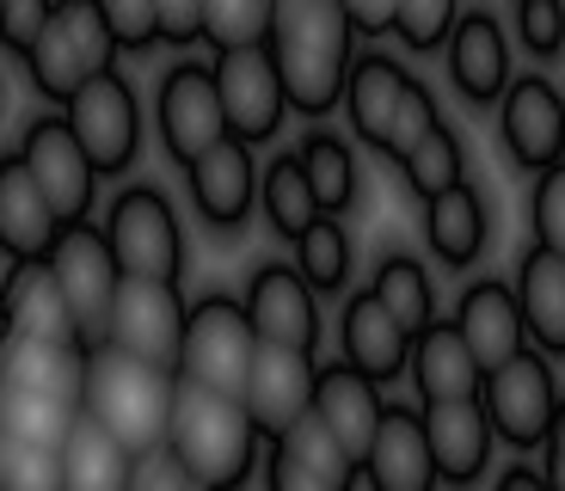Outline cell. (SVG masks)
<instances>
[{"instance_id":"1","label":"cell","mask_w":565,"mask_h":491,"mask_svg":"<svg viewBox=\"0 0 565 491\" xmlns=\"http://www.w3.org/2000/svg\"><path fill=\"white\" fill-rule=\"evenodd\" d=\"M351 13L339 0H270L265 50L282 74V98L301 117H326L351 74Z\"/></svg>"},{"instance_id":"2","label":"cell","mask_w":565,"mask_h":491,"mask_svg":"<svg viewBox=\"0 0 565 491\" xmlns=\"http://www.w3.org/2000/svg\"><path fill=\"white\" fill-rule=\"evenodd\" d=\"M258 442L265 436L253 430L246 406L234 393L198 387V381H172V412H167V449L184 473L210 491L246 485L258 461Z\"/></svg>"},{"instance_id":"3","label":"cell","mask_w":565,"mask_h":491,"mask_svg":"<svg viewBox=\"0 0 565 491\" xmlns=\"http://www.w3.org/2000/svg\"><path fill=\"white\" fill-rule=\"evenodd\" d=\"M172 381H179L172 369L129 356L99 338V344H86V363H81V412L99 418L129 455L160 449L167 442V412H172Z\"/></svg>"},{"instance_id":"4","label":"cell","mask_w":565,"mask_h":491,"mask_svg":"<svg viewBox=\"0 0 565 491\" xmlns=\"http://www.w3.org/2000/svg\"><path fill=\"white\" fill-rule=\"evenodd\" d=\"M117 56L124 50H117L111 25H105V13L93 0H56L25 50V74L50 105H62L81 81H93L99 68H117Z\"/></svg>"},{"instance_id":"5","label":"cell","mask_w":565,"mask_h":491,"mask_svg":"<svg viewBox=\"0 0 565 491\" xmlns=\"http://www.w3.org/2000/svg\"><path fill=\"white\" fill-rule=\"evenodd\" d=\"M253 351H258V338H253V320H246L241 301H234V295H203V301L184 308L179 363H172V375L241 399L246 369H253Z\"/></svg>"},{"instance_id":"6","label":"cell","mask_w":565,"mask_h":491,"mask_svg":"<svg viewBox=\"0 0 565 491\" xmlns=\"http://www.w3.org/2000/svg\"><path fill=\"white\" fill-rule=\"evenodd\" d=\"M56 111L68 117L74 141L86 148V160H93L99 179L136 167V154H141V98L117 68H99L93 81H81Z\"/></svg>"},{"instance_id":"7","label":"cell","mask_w":565,"mask_h":491,"mask_svg":"<svg viewBox=\"0 0 565 491\" xmlns=\"http://www.w3.org/2000/svg\"><path fill=\"white\" fill-rule=\"evenodd\" d=\"M105 239H111V258H117L124 277H167V282H179L184 234H179V215H172L167 191H154V184H129V191H117L111 210H105Z\"/></svg>"},{"instance_id":"8","label":"cell","mask_w":565,"mask_h":491,"mask_svg":"<svg viewBox=\"0 0 565 491\" xmlns=\"http://www.w3.org/2000/svg\"><path fill=\"white\" fill-rule=\"evenodd\" d=\"M50 277H56L62 301H68L74 325H81L86 344H99L105 338V313H111V295H117V258H111V239L105 227L93 222H62L56 239H50V253H43Z\"/></svg>"},{"instance_id":"9","label":"cell","mask_w":565,"mask_h":491,"mask_svg":"<svg viewBox=\"0 0 565 491\" xmlns=\"http://www.w3.org/2000/svg\"><path fill=\"white\" fill-rule=\"evenodd\" d=\"M215 74V98H222V117H227V136L258 148L282 129V111H289V98H282V74L270 62L265 43H234V50H215L210 62Z\"/></svg>"},{"instance_id":"10","label":"cell","mask_w":565,"mask_h":491,"mask_svg":"<svg viewBox=\"0 0 565 491\" xmlns=\"http://www.w3.org/2000/svg\"><path fill=\"white\" fill-rule=\"evenodd\" d=\"M480 406H486V418H492L498 442H510V449H535L541 436H547V424H553V406H559L553 363L523 344L510 363H498V369L480 375Z\"/></svg>"},{"instance_id":"11","label":"cell","mask_w":565,"mask_h":491,"mask_svg":"<svg viewBox=\"0 0 565 491\" xmlns=\"http://www.w3.org/2000/svg\"><path fill=\"white\" fill-rule=\"evenodd\" d=\"M13 154L25 160V172L38 179V191H43V203L56 210V222H86V215H93L99 172H93V160H86V148L74 141V129L62 111L31 117Z\"/></svg>"},{"instance_id":"12","label":"cell","mask_w":565,"mask_h":491,"mask_svg":"<svg viewBox=\"0 0 565 491\" xmlns=\"http://www.w3.org/2000/svg\"><path fill=\"white\" fill-rule=\"evenodd\" d=\"M179 332H184L179 282H167V277H117L111 313H105V344L172 369L179 363Z\"/></svg>"},{"instance_id":"13","label":"cell","mask_w":565,"mask_h":491,"mask_svg":"<svg viewBox=\"0 0 565 491\" xmlns=\"http://www.w3.org/2000/svg\"><path fill=\"white\" fill-rule=\"evenodd\" d=\"M154 129H160V148L172 160H198L203 148L227 136V117H222V98H215V74L210 62H172L154 86Z\"/></svg>"},{"instance_id":"14","label":"cell","mask_w":565,"mask_h":491,"mask_svg":"<svg viewBox=\"0 0 565 491\" xmlns=\"http://www.w3.org/2000/svg\"><path fill=\"white\" fill-rule=\"evenodd\" d=\"M498 136H504L510 160L529 172L565 160V98L553 93V81H541V74L504 81V93H498Z\"/></svg>"},{"instance_id":"15","label":"cell","mask_w":565,"mask_h":491,"mask_svg":"<svg viewBox=\"0 0 565 491\" xmlns=\"http://www.w3.org/2000/svg\"><path fill=\"white\" fill-rule=\"evenodd\" d=\"M308 399H313V351L258 344L253 369H246V387H241V406H246V418H253V430L277 442V436L308 412Z\"/></svg>"},{"instance_id":"16","label":"cell","mask_w":565,"mask_h":491,"mask_svg":"<svg viewBox=\"0 0 565 491\" xmlns=\"http://www.w3.org/2000/svg\"><path fill=\"white\" fill-rule=\"evenodd\" d=\"M246 320H253L258 344H289V351H313L320 344V308L301 270L289 265H258L241 295Z\"/></svg>"},{"instance_id":"17","label":"cell","mask_w":565,"mask_h":491,"mask_svg":"<svg viewBox=\"0 0 565 491\" xmlns=\"http://www.w3.org/2000/svg\"><path fill=\"white\" fill-rule=\"evenodd\" d=\"M424 442H430L437 479L473 485V479L486 473V461H492V449H498L480 393H467V399H430V406H424Z\"/></svg>"},{"instance_id":"18","label":"cell","mask_w":565,"mask_h":491,"mask_svg":"<svg viewBox=\"0 0 565 491\" xmlns=\"http://www.w3.org/2000/svg\"><path fill=\"white\" fill-rule=\"evenodd\" d=\"M184 179H191V203L210 227H246V215L258 203V172L246 141L222 136L198 160H184Z\"/></svg>"},{"instance_id":"19","label":"cell","mask_w":565,"mask_h":491,"mask_svg":"<svg viewBox=\"0 0 565 491\" xmlns=\"http://www.w3.org/2000/svg\"><path fill=\"white\" fill-rule=\"evenodd\" d=\"M308 412H313V418H320L332 436H339L351 461H363V449H369V436H375V424H382L387 399H382V381H369L363 369H351V363L339 356V363L313 369V399H308Z\"/></svg>"},{"instance_id":"20","label":"cell","mask_w":565,"mask_h":491,"mask_svg":"<svg viewBox=\"0 0 565 491\" xmlns=\"http://www.w3.org/2000/svg\"><path fill=\"white\" fill-rule=\"evenodd\" d=\"M356 473L375 491H430L437 485V467H430V442H424V412L412 406H387L375 436H369Z\"/></svg>"},{"instance_id":"21","label":"cell","mask_w":565,"mask_h":491,"mask_svg":"<svg viewBox=\"0 0 565 491\" xmlns=\"http://www.w3.org/2000/svg\"><path fill=\"white\" fill-rule=\"evenodd\" d=\"M0 308H7V332L19 338H50V344H86L74 325L68 301H62L56 277L43 258H13L7 282H0Z\"/></svg>"},{"instance_id":"22","label":"cell","mask_w":565,"mask_h":491,"mask_svg":"<svg viewBox=\"0 0 565 491\" xmlns=\"http://www.w3.org/2000/svg\"><path fill=\"white\" fill-rule=\"evenodd\" d=\"M455 332L467 338V351L480 369H498L523 351V308H516V289L510 282H467L461 289V308H455Z\"/></svg>"},{"instance_id":"23","label":"cell","mask_w":565,"mask_h":491,"mask_svg":"<svg viewBox=\"0 0 565 491\" xmlns=\"http://www.w3.org/2000/svg\"><path fill=\"white\" fill-rule=\"evenodd\" d=\"M443 50H449V81L461 86L473 105H498V93H504V81H510L504 25H498L492 13H461L449 25V38H443Z\"/></svg>"},{"instance_id":"24","label":"cell","mask_w":565,"mask_h":491,"mask_svg":"<svg viewBox=\"0 0 565 491\" xmlns=\"http://www.w3.org/2000/svg\"><path fill=\"white\" fill-rule=\"evenodd\" d=\"M406 369L412 381H418L424 406L430 399H467V393H480V375L486 369L473 363V351H467V338L455 332V320H430L412 332V351H406Z\"/></svg>"},{"instance_id":"25","label":"cell","mask_w":565,"mask_h":491,"mask_svg":"<svg viewBox=\"0 0 565 491\" xmlns=\"http://www.w3.org/2000/svg\"><path fill=\"white\" fill-rule=\"evenodd\" d=\"M81 363L86 344H50V338H0V387L25 393H56L68 406H81Z\"/></svg>"},{"instance_id":"26","label":"cell","mask_w":565,"mask_h":491,"mask_svg":"<svg viewBox=\"0 0 565 491\" xmlns=\"http://www.w3.org/2000/svg\"><path fill=\"white\" fill-rule=\"evenodd\" d=\"M406 351H412V332L382 308L375 289L344 301V363L351 369H363L369 381H394L406 369Z\"/></svg>"},{"instance_id":"27","label":"cell","mask_w":565,"mask_h":491,"mask_svg":"<svg viewBox=\"0 0 565 491\" xmlns=\"http://www.w3.org/2000/svg\"><path fill=\"white\" fill-rule=\"evenodd\" d=\"M56 210L43 203L38 179L19 154H0V253L7 258H43L56 239Z\"/></svg>"},{"instance_id":"28","label":"cell","mask_w":565,"mask_h":491,"mask_svg":"<svg viewBox=\"0 0 565 491\" xmlns=\"http://www.w3.org/2000/svg\"><path fill=\"white\" fill-rule=\"evenodd\" d=\"M56 461H62V491H124L129 485V461H136V455H129L99 418L74 412Z\"/></svg>"},{"instance_id":"29","label":"cell","mask_w":565,"mask_h":491,"mask_svg":"<svg viewBox=\"0 0 565 491\" xmlns=\"http://www.w3.org/2000/svg\"><path fill=\"white\" fill-rule=\"evenodd\" d=\"M516 308H523V332L541 351L565 356V253L529 246L516 270Z\"/></svg>"},{"instance_id":"30","label":"cell","mask_w":565,"mask_h":491,"mask_svg":"<svg viewBox=\"0 0 565 491\" xmlns=\"http://www.w3.org/2000/svg\"><path fill=\"white\" fill-rule=\"evenodd\" d=\"M424 234H430V253L443 265H473L486 253V196L467 179H455L437 196H424Z\"/></svg>"},{"instance_id":"31","label":"cell","mask_w":565,"mask_h":491,"mask_svg":"<svg viewBox=\"0 0 565 491\" xmlns=\"http://www.w3.org/2000/svg\"><path fill=\"white\" fill-rule=\"evenodd\" d=\"M412 74L399 68V62H387V56H363V62H351V74H344V117H351V129L369 141V148H382V136H387V117H394V98H399V86H406Z\"/></svg>"},{"instance_id":"32","label":"cell","mask_w":565,"mask_h":491,"mask_svg":"<svg viewBox=\"0 0 565 491\" xmlns=\"http://www.w3.org/2000/svg\"><path fill=\"white\" fill-rule=\"evenodd\" d=\"M301 172H308V191L320 203V215H344L356 203V160L332 129H313L308 141L296 148Z\"/></svg>"},{"instance_id":"33","label":"cell","mask_w":565,"mask_h":491,"mask_svg":"<svg viewBox=\"0 0 565 491\" xmlns=\"http://www.w3.org/2000/svg\"><path fill=\"white\" fill-rule=\"evenodd\" d=\"M74 412L81 406H68V399H56V393L0 387V436H19V442H38V449H62Z\"/></svg>"},{"instance_id":"34","label":"cell","mask_w":565,"mask_h":491,"mask_svg":"<svg viewBox=\"0 0 565 491\" xmlns=\"http://www.w3.org/2000/svg\"><path fill=\"white\" fill-rule=\"evenodd\" d=\"M258 203H265L270 227H277L282 239H296L308 222H320V203H313L308 172H301L296 154H277V160L265 167V179H258Z\"/></svg>"},{"instance_id":"35","label":"cell","mask_w":565,"mask_h":491,"mask_svg":"<svg viewBox=\"0 0 565 491\" xmlns=\"http://www.w3.org/2000/svg\"><path fill=\"white\" fill-rule=\"evenodd\" d=\"M296 270L308 277V289H344L351 282V234L339 227V215H320L296 234Z\"/></svg>"},{"instance_id":"36","label":"cell","mask_w":565,"mask_h":491,"mask_svg":"<svg viewBox=\"0 0 565 491\" xmlns=\"http://www.w3.org/2000/svg\"><path fill=\"white\" fill-rule=\"evenodd\" d=\"M399 172H406V184L418 196H437V191H449L455 179H461L467 172V160H461V136H455L449 124H430V136H418L406 148V154H399Z\"/></svg>"},{"instance_id":"37","label":"cell","mask_w":565,"mask_h":491,"mask_svg":"<svg viewBox=\"0 0 565 491\" xmlns=\"http://www.w3.org/2000/svg\"><path fill=\"white\" fill-rule=\"evenodd\" d=\"M369 289L382 295V308L394 313L406 332H418V325L437 320V295H430V277H424L418 258H382V270H375Z\"/></svg>"},{"instance_id":"38","label":"cell","mask_w":565,"mask_h":491,"mask_svg":"<svg viewBox=\"0 0 565 491\" xmlns=\"http://www.w3.org/2000/svg\"><path fill=\"white\" fill-rule=\"evenodd\" d=\"M277 449L289 455V461L313 467L320 479H332V485H351V479H356V461L344 455V442H339L332 430H326V424L313 418V412H301V418L277 436Z\"/></svg>"},{"instance_id":"39","label":"cell","mask_w":565,"mask_h":491,"mask_svg":"<svg viewBox=\"0 0 565 491\" xmlns=\"http://www.w3.org/2000/svg\"><path fill=\"white\" fill-rule=\"evenodd\" d=\"M270 0H203V43L234 50V43H265Z\"/></svg>"},{"instance_id":"40","label":"cell","mask_w":565,"mask_h":491,"mask_svg":"<svg viewBox=\"0 0 565 491\" xmlns=\"http://www.w3.org/2000/svg\"><path fill=\"white\" fill-rule=\"evenodd\" d=\"M0 491H62V461L56 449L0 436Z\"/></svg>"},{"instance_id":"41","label":"cell","mask_w":565,"mask_h":491,"mask_svg":"<svg viewBox=\"0 0 565 491\" xmlns=\"http://www.w3.org/2000/svg\"><path fill=\"white\" fill-rule=\"evenodd\" d=\"M461 19V0H394V38L406 50H443L449 25Z\"/></svg>"},{"instance_id":"42","label":"cell","mask_w":565,"mask_h":491,"mask_svg":"<svg viewBox=\"0 0 565 491\" xmlns=\"http://www.w3.org/2000/svg\"><path fill=\"white\" fill-rule=\"evenodd\" d=\"M430 124H437V98H430V86L406 81L394 98V117H387V136H382V154H406L418 136H430Z\"/></svg>"},{"instance_id":"43","label":"cell","mask_w":565,"mask_h":491,"mask_svg":"<svg viewBox=\"0 0 565 491\" xmlns=\"http://www.w3.org/2000/svg\"><path fill=\"white\" fill-rule=\"evenodd\" d=\"M516 38L535 56H559L565 50V0H516Z\"/></svg>"},{"instance_id":"44","label":"cell","mask_w":565,"mask_h":491,"mask_svg":"<svg viewBox=\"0 0 565 491\" xmlns=\"http://www.w3.org/2000/svg\"><path fill=\"white\" fill-rule=\"evenodd\" d=\"M535 239L541 246H553V253H565V160H553V167H541L535 179Z\"/></svg>"},{"instance_id":"45","label":"cell","mask_w":565,"mask_h":491,"mask_svg":"<svg viewBox=\"0 0 565 491\" xmlns=\"http://www.w3.org/2000/svg\"><path fill=\"white\" fill-rule=\"evenodd\" d=\"M105 13V25H111L117 50H148L154 38V0H93Z\"/></svg>"},{"instance_id":"46","label":"cell","mask_w":565,"mask_h":491,"mask_svg":"<svg viewBox=\"0 0 565 491\" xmlns=\"http://www.w3.org/2000/svg\"><path fill=\"white\" fill-rule=\"evenodd\" d=\"M198 479L184 473L179 461H172V449L160 442V449H141L136 461H129V485L124 491H191Z\"/></svg>"},{"instance_id":"47","label":"cell","mask_w":565,"mask_h":491,"mask_svg":"<svg viewBox=\"0 0 565 491\" xmlns=\"http://www.w3.org/2000/svg\"><path fill=\"white\" fill-rule=\"evenodd\" d=\"M50 7H56V0H0V50L25 56L31 38L43 31V19H50Z\"/></svg>"},{"instance_id":"48","label":"cell","mask_w":565,"mask_h":491,"mask_svg":"<svg viewBox=\"0 0 565 491\" xmlns=\"http://www.w3.org/2000/svg\"><path fill=\"white\" fill-rule=\"evenodd\" d=\"M154 38L172 50L203 43V0H154Z\"/></svg>"},{"instance_id":"49","label":"cell","mask_w":565,"mask_h":491,"mask_svg":"<svg viewBox=\"0 0 565 491\" xmlns=\"http://www.w3.org/2000/svg\"><path fill=\"white\" fill-rule=\"evenodd\" d=\"M265 485H270V491H351V485H332V479H320L313 467L289 461L277 442H270V461H265Z\"/></svg>"},{"instance_id":"50","label":"cell","mask_w":565,"mask_h":491,"mask_svg":"<svg viewBox=\"0 0 565 491\" xmlns=\"http://www.w3.org/2000/svg\"><path fill=\"white\" fill-rule=\"evenodd\" d=\"M541 479H547V491H565V393H559V406H553V424L547 436H541Z\"/></svg>"},{"instance_id":"51","label":"cell","mask_w":565,"mask_h":491,"mask_svg":"<svg viewBox=\"0 0 565 491\" xmlns=\"http://www.w3.org/2000/svg\"><path fill=\"white\" fill-rule=\"evenodd\" d=\"M344 13H351V31H369V38H382L394 25V0H339Z\"/></svg>"},{"instance_id":"52","label":"cell","mask_w":565,"mask_h":491,"mask_svg":"<svg viewBox=\"0 0 565 491\" xmlns=\"http://www.w3.org/2000/svg\"><path fill=\"white\" fill-rule=\"evenodd\" d=\"M498 491H547V479L529 473V467H510V473L498 479Z\"/></svg>"},{"instance_id":"53","label":"cell","mask_w":565,"mask_h":491,"mask_svg":"<svg viewBox=\"0 0 565 491\" xmlns=\"http://www.w3.org/2000/svg\"><path fill=\"white\" fill-rule=\"evenodd\" d=\"M0 338H7V308H0Z\"/></svg>"},{"instance_id":"54","label":"cell","mask_w":565,"mask_h":491,"mask_svg":"<svg viewBox=\"0 0 565 491\" xmlns=\"http://www.w3.org/2000/svg\"><path fill=\"white\" fill-rule=\"evenodd\" d=\"M191 491H210V485H191Z\"/></svg>"},{"instance_id":"55","label":"cell","mask_w":565,"mask_h":491,"mask_svg":"<svg viewBox=\"0 0 565 491\" xmlns=\"http://www.w3.org/2000/svg\"><path fill=\"white\" fill-rule=\"evenodd\" d=\"M227 491H241V485H227Z\"/></svg>"}]
</instances>
